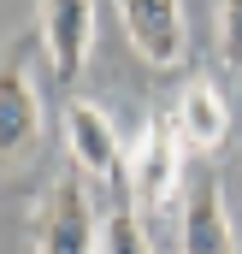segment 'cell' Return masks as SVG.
Here are the masks:
<instances>
[{
  "label": "cell",
  "instance_id": "obj_5",
  "mask_svg": "<svg viewBox=\"0 0 242 254\" xmlns=\"http://www.w3.org/2000/svg\"><path fill=\"white\" fill-rule=\"evenodd\" d=\"M119 24H124V36H130V48L148 65L172 71V65L189 60V18H183V6H172V0H124Z\"/></svg>",
  "mask_w": 242,
  "mask_h": 254
},
{
  "label": "cell",
  "instance_id": "obj_1",
  "mask_svg": "<svg viewBox=\"0 0 242 254\" xmlns=\"http://www.w3.org/2000/svg\"><path fill=\"white\" fill-rule=\"evenodd\" d=\"M30 48H36V30L18 36L6 54H0V166L24 160L30 142L48 125V107H42V89H36V71H30Z\"/></svg>",
  "mask_w": 242,
  "mask_h": 254
},
{
  "label": "cell",
  "instance_id": "obj_6",
  "mask_svg": "<svg viewBox=\"0 0 242 254\" xmlns=\"http://www.w3.org/2000/svg\"><path fill=\"white\" fill-rule=\"evenodd\" d=\"M36 48L48 54L54 77L71 83L83 65H89V48H95V6L89 0H60L36 18Z\"/></svg>",
  "mask_w": 242,
  "mask_h": 254
},
{
  "label": "cell",
  "instance_id": "obj_7",
  "mask_svg": "<svg viewBox=\"0 0 242 254\" xmlns=\"http://www.w3.org/2000/svg\"><path fill=\"white\" fill-rule=\"evenodd\" d=\"M183 254H242L237 249V225H231V213H225V201L219 190L207 184V178H195L189 195H183Z\"/></svg>",
  "mask_w": 242,
  "mask_h": 254
},
{
  "label": "cell",
  "instance_id": "obj_8",
  "mask_svg": "<svg viewBox=\"0 0 242 254\" xmlns=\"http://www.w3.org/2000/svg\"><path fill=\"white\" fill-rule=\"evenodd\" d=\"M172 119H178V130H183L189 148H219V142L231 136V101L219 95L213 77H189Z\"/></svg>",
  "mask_w": 242,
  "mask_h": 254
},
{
  "label": "cell",
  "instance_id": "obj_10",
  "mask_svg": "<svg viewBox=\"0 0 242 254\" xmlns=\"http://www.w3.org/2000/svg\"><path fill=\"white\" fill-rule=\"evenodd\" d=\"M219 65L242 71V6H219Z\"/></svg>",
  "mask_w": 242,
  "mask_h": 254
},
{
  "label": "cell",
  "instance_id": "obj_3",
  "mask_svg": "<svg viewBox=\"0 0 242 254\" xmlns=\"http://www.w3.org/2000/svg\"><path fill=\"white\" fill-rule=\"evenodd\" d=\"M36 254H101V219H95L89 184H83L77 172H60V178L48 184V195H42Z\"/></svg>",
  "mask_w": 242,
  "mask_h": 254
},
{
  "label": "cell",
  "instance_id": "obj_9",
  "mask_svg": "<svg viewBox=\"0 0 242 254\" xmlns=\"http://www.w3.org/2000/svg\"><path fill=\"white\" fill-rule=\"evenodd\" d=\"M101 254H154L148 225L136 207H107L101 213Z\"/></svg>",
  "mask_w": 242,
  "mask_h": 254
},
{
  "label": "cell",
  "instance_id": "obj_4",
  "mask_svg": "<svg viewBox=\"0 0 242 254\" xmlns=\"http://www.w3.org/2000/svg\"><path fill=\"white\" fill-rule=\"evenodd\" d=\"M183 184V130L172 113H148L130 142V190L142 207H166Z\"/></svg>",
  "mask_w": 242,
  "mask_h": 254
},
{
  "label": "cell",
  "instance_id": "obj_2",
  "mask_svg": "<svg viewBox=\"0 0 242 254\" xmlns=\"http://www.w3.org/2000/svg\"><path fill=\"white\" fill-rule=\"evenodd\" d=\"M65 148H71V172L83 184H113V190H130V148L119 142L113 119L95 107V101H65Z\"/></svg>",
  "mask_w": 242,
  "mask_h": 254
}]
</instances>
